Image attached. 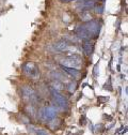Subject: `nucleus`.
Instances as JSON below:
<instances>
[{"mask_svg":"<svg viewBox=\"0 0 128 135\" xmlns=\"http://www.w3.org/2000/svg\"><path fill=\"white\" fill-rule=\"evenodd\" d=\"M82 64V60L81 57L79 55H75L72 54L68 57H66L65 59H62L61 60V65L62 66H65V68H72V69H79Z\"/></svg>","mask_w":128,"mask_h":135,"instance_id":"obj_1","label":"nucleus"},{"mask_svg":"<svg viewBox=\"0 0 128 135\" xmlns=\"http://www.w3.org/2000/svg\"><path fill=\"white\" fill-rule=\"evenodd\" d=\"M58 115V109L55 106H47L40 110V119L42 121H51Z\"/></svg>","mask_w":128,"mask_h":135,"instance_id":"obj_2","label":"nucleus"},{"mask_svg":"<svg viewBox=\"0 0 128 135\" xmlns=\"http://www.w3.org/2000/svg\"><path fill=\"white\" fill-rule=\"evenodd\" d=\"M51 94H52V98H54L55 107H58V108H61V109H67L68 108L67 100L62 94H60L58 91H56L54 89H51Z\"/></svg>","mask_w":128,"mask_h":135,"instance_id":"obj_3","label":"nucleus"},{"mask_svg":"<svg viewBox=\"0 0 128 135\" xmlns=\"http://www.w3.org/2000/svg\"><path fill=\"white\" fill-rule=\"evenodd\" d=\"M23 71L25 74H27L31 78H38L40 76L39 66L34 62H26L23 65Z\"/></svg>","mask_w":128,"mask_h":135,"instance_id":"obj_4","label":"nucleus"},{"mask_svg":"<svg viewBox=\"0 0 128 135\" xmlns=\"http://www.w3.org/2000/svg\"><path fill=\"white\" fill-rule=\"evenodd\" d=\"M88 32L90 33V37L91 38H96L98 37L99 35V31H100V24L98 21H90L87 22V24L84 25Z\"/></svg>","mask_w":128,"mask_h":135,"instance_id":"obj_5","label":"nucleus"},{"mask_svg":"<svg viewBox=\"0 0 128 135\" xmlns=\"http://www.w3.org/2000/svg\"><path fill=\"white\" fill-rule=\"evenodd\" d=\"M23 90V94L25 98H27L28 100H30L32 103H36L38 102V100H39V97L38 94L34 92V90L32 89L30 86H24L22 88Z\"/></svg>","mask_w":128,"mask_h":135,"instance_id":"obj_6","label":"nucleus"},{"mask_svg":"<svg viewBox=\"0 0 128 135\" xmlns=\"http://www.w3.org/2000/svg\"><path fill=\"white\" fill-rule=\"evenodd\" d=\"M76 33H77L78 38H80V39H84V40H90L91 39L90 33L88 32V30H87V28H86L84 25L78 26L77 29H76Z\"/></svg>","mask_w":128,"mask_h":135,"instance_id":"obj_7","label":"nucleus"},{"mask_svg":"<svg viewBox=\"0 0 128 135\" xmlns=\"http://www.w3.org/2000/svg\"><path fill=\"white\" fill-rule=\"evenodd\" d=\"M82 47H83V50L87 56H91L94 52V42L91 41V40H86L82 44Z\"/></svg>","mask_w":128,"mask_h":135,"instance_id":"obj_8","label":"nucleus"},{"mask_svg":"<svg viewBox=\"0 0 128 135\" xmlns=\"http://www.w3.org/2000/svg\"><path fill=\"white\" fill-rule=\"evenodd\" d=\"M94 6H95V2L93 0H79L78 1V7L83 10L92 9V8H94Z\"/></svg>","mask_w":128,"mask_h":135,"instance_id":"obj_9","label":"nucleus"},{"mask_svg":"<svg viewBox=\"0 0 128 135\" xmlns=\"http://www.w3.org/2000/svg\"><path fill=\"white\" fill-rule=\"evenodd\" d=\"M55 50L56 52H66V50H72V49L65 41H61L55 45Z\"/></svg>","mask_w":128,"mask_h":135,"instance_id":"obj_10","label":"nucleus"},{"mask_svg":"<svg viewBox=\"0 0 128 135\" xmlns=\"http://www.w3.org/2000/svg\"><path fill=\"white\" fill-rule=\"evenodd\" d=\"M62 68H63V70L65 71L68 75H71V76H73L75 78L80 76V71L77 70V69H72V68H65V66H62Z\"/></svg>","mask_w":128,"mask_h":135,"instance_id":"obj_11","label":"nucleus"},{"mask_svg":"<svg viewBox=\"0 0 128 135\" xmlns=\"http://www.w3.org/2000/svg\"><path fill=\"white\" fill-rule=\"evenodd\" d=\"M63 88H64L63 84H62L61 81H59V80H54V81L51 83V89H54V90H56V91L62 90Z\"/></svg>","mask_w":128,"mask_h":135,"instance_id":"obj_12","label":"nucleus"},{"mask_svg":"<svg viewBox=\"0 0 128 135\" xmlns=\"http://www.w3.org/2000/svg\"><path fill=\"white\" fill-rule=\"evenodd\" d=\"M52 76L56 78V80H59V81H61V83L67 81V78L64 76V75H62L61 73H59V72H52Z\"/></svg>","mask_w":128,"mask_h":135,"instance_id":"obj_13","label":"nucleus"},{"mask_svg":"<svg viewBox=\"0 0 128 135\" xmlns=\"http://www.w3.org/2000/svg\"><path fill=\"white\" fill-rule=\"evenodd\" d=\"M80 18H81L83 22H90V21H92V16L88 11H84L80 14Z\"/></svg>","mask_w":128,"mask_h":135,"instance_id":"obj_14","label":"nucleus"},{"mask_svg":"<svg viewBox=\"0 0 128 135\" xmlns=\"http://www.w3.org/2000/svg\"><path fill=\"white\" fill-rule=\"evenodd\" d=\"M26 112H27V114H28L29 117H34L35 116V109L32 107V106L26 107Z\"/></svg>","mask_w":128,"mask_h":135,"instance_id":"obj_15","label":"nucleus"},{"mask_svg":"<svg viewBox=\"0 0 128 135\" xmlns=\"http://www.w3.org/2000/svg\"><path fill=\"white\" fill-rule=\"evenodd\" d=\"M76 88H77V84H76V81H72V83L68 84L67 89H68L70 92H74V91L76 90Z\"/></svg>","mask_w":128,"mask_h":135,"instance_id":"obj_16","label":"nucleus"},{"mask_svg":"<svg viewBox=\"0 0 128 135\" xmlns=\"http://www.w3.org/2000/svg\"><path fill=\"white\" fill-rule=\"evenodd\" d=\"M36 134L38 135H49V133H48L47 131H45V130H39L36 132Z\"/></svg>","mask_w":128,"mask_h":135,"instance_id":"obj_17","label":"nucleus"},{"mask_svg":"<svg viewBox=\"0 0 128 135\" xmlns=\"http://www.w3.org/2000/svg\"><path fill=\"white\" fill-rule=\"evenodd\" d=\"M86 123H87L86 117H84V116H81V118H80V124H81V126H84Z\"/></svg>","mask_w":128,"mask_h":135,"instance_id":"obj_18","label":"nucleus"},{"mask_svg":"<svg viewBox=\"0 0 128 135\" xmlns=\"http://www.w3.org/2000/svg\"><path fill=\"white\" fill-rule=\"evenodd\" d=\"M103 11H104V7L103 6H99L98 8H96V12L97 13H103Z\"/></svg>","mask_w":128,"mask_h":135,"instance_id":"obj_19","label":"nucleus"},{"mask_svg":"<svg viewBox=\"0 0 128 135\" xmlns=\"http://www.w3.org/2000/svg\"><path fill=\"white\" fill-rule=\"evenodd\" d=\"M62 2H71V1H74V0H61Z\"/></svg>","mask_w":128,"mask_h":135,"instance_id":"obj_20","label":"nucleus"},{"mask_svg":"<svg viewBox=\"0 0 128 135\" xmlns=\"http://www.w3.org/2000/svg\"><path fill=\"white\" fill-rule=\"evenodd\" d=\"M103 1H104V0H103Z\"/></svg>","mask_w":128,"mask_h":135,"instance_id":"obj_21","label":"nucleus"}]
</instances>
